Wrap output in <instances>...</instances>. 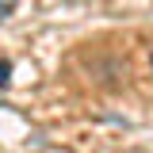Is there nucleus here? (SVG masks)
<instances>
[{
    "label": "nucleus",
    "instance_id": "1",
    "mask_svg": "<svg viewBox=\"0 0 153 153\" xmlns=\"http://www.w3.org/2000/svg\"><path fill=\"white\" fill-rule=\"evenodd\" d=\"M8 84H12V61H8V57H0V92H4Z\"/></svg>",
    "mask_w": 153,
    "mask_h": 153
},
{
    "label": "nucleus",
    "instance_id": "2",
    "mask_svg": "<svg viewBox=\"0 0 153 153\" xmlns=\"http://www.w3.org/2000/svg\"><path fill=\"white\" fill-rule=\"evenodd\" d=\"M16 4H19V0H0V19L12 16V12H16Z\"/></svg>",
    "mask_w": 153,
    "mask_h": 153
}]
</instances>
